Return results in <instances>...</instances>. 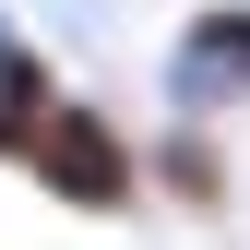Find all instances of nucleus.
I'll return each instance as SVG.
<instances>
[{
  "mask_svg": "<svg viewBox=\"0 0 250 250\" xmlns=\"http://www.w3.org/2000/svg\"><path fill=\"white\" fill-rule=\"evenodd\" d=\"M12 167L36 179L60 214H131V203H143V143L119 131L96 96H60L36 131H24V155H12Z\"/></svg>",
  "mask_w": 250,
  "mask_h": 250,
  "instance_id": "obj_1",
  "label": "nucleus"
},
{
  "mask_svg": "<svg viewBox=\"0 0 250 250\" xmlns=\"http://www.w3.org/2000/svg\"><path fill=\"white\" fill-rule=\"evenodd\" d=\"M167 96H179V119L250 107V0H203V12H179V36H167Z\"/></svg>",
  "mask_w": 250,
  "mask_h": 250,
  "instance_id": "obj_2",
  "label": "nucleus"
},
{
  "mask_svg": "<svg viewBox=\"0 0 250 250\" xmlns=\"http://www.w3.org/2000/svg\"><path fill=\"white\" fill-rule=\"evenodd\" d=\"M60 96H72V83H60V60H48L36 36H24L12 12H0V167L24 155V131H36V119H48Z\"/></svg>",
  "mask_w": 250,
  "mask_h": 250,
  "instance_id": "obj_3",
  "label": "nucleus"
},
{
  "mask_svg": "<svg viewBox=\"0 0 250 250\" xmlns=\"http://www.w3.org/2000/svg\"><path fill=\"white\" fill-rule=\"evenodd\" d=\"M143 191H167V203H191V214H227V143H214L203 119L155 131L143 143Z\"/></svg>",
  "mask_w": 250,
  "mask_h": 250,
  "instance_id": "obj_4",
  "label": "nucleus"
}]
</instances>
